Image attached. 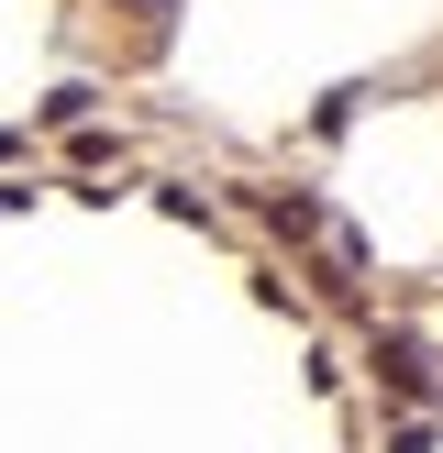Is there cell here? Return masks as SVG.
I'll use <instances>...</instances> for the list:
<instances>
[{"mask_svg": "<svg viewBox=\"0 0 443 453\" xmlns=\"http://www.w3.org/2000/svg\"><path fill=\"white\" fill-rule=\"evenodd\" d=\"M144 22H167V0H144Z\"/></svg>", "mask_w": 443, "mask_h": 453, "instance_id": "obj_2", "label": "cell"}, {"mask_svg": "<svg viewBox=\"0 0 443 453\" xmlns=\"http://www.w3.org/2000/svg\"><path fill=\"white\" fill-rule=\"evenodd\" d=\"M377 376H388V388H410V398H421V388H432V354H421L410 332H377Z\"/></svg>", "mask_w": 443, "mask_h": 453, "instance_id": "obj_1", "label": "cell"}]
</instances>
